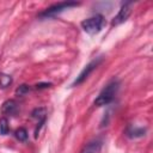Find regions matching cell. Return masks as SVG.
Segmentation results:
<instances>
[{"mask_svg":"<svg viewBox=\"0 0 153 153\" xmlns=\"http://www.w3.org/2000/svg\"><path fill=\"white\" fill-rule=\"evenodd\" d=\"M118 87H120V82H118L117 80L110 81V82L102 90V92L98 94V97L94 99V105H97V106H103V105L110 104V103L114 100V98H115V96H116V93H117V91H118Z\"/></svg>","mask_w":153,"mask_h":153,"instance_id":"1","label":"cell"},{"mask_svg":"<svg viewBox=\"0 0 153 153\" xmlns=\"http://www.w3.org/2000/svg\"><path fill=\"white\" fill-rule=\"evenodd\" d=\"M104 24H105L104 17L102 14H96L93 17H90V18L82 20L81 22V27L88 35H96L103 29Z\"/></svg>","mask_w":153,"mask_h":153,"instance_id":"2","label":"cell"},{"mask_svg":"<svg viewBox=\"0 0 153 153\" xmlns=\"http://www.w3.org/2000/svg\"><path fill=\"white\" fill-rule=\"evenodd\" d=\"M79 2H75V1H62V2H57L53 6H50L49 8H47L44 12H42L39 14V17L42 18H49V17H55L56 14L71 8V7H74V6H78Z\"/></svg>","mask_w":153,"mask_h":153,"instance_id":"3","label":"cell"},{"mask_svg":"<svg viewBox=\"0 0 153 153\" xmlns=\"http://www.w3.org/2000/svg\"><path fill=\"white\" fill-rule=\"evenodd\" d=\"M100 61H102V57H99V59H96V60H93V61H91L88 65H86L85 66V68L80 72V74L76 76V79L73 81V84H72V86H78V85H80V84H82L87 78H88V75L97 68V66L100 63Z\"/></svg>","mask_w":153,"mask_h":153,"instance_id":"4","label":"cell"},{"mask_svg":"<svg viewBox=\"0 0 153 153\" xmlns=\"http://www.w3.org/2000/svg\"><path fill=\"white\" fill-rule=\"evenodd\" d=\"M130 13H131V2H126V4H123L122 7H121V10L118 11V13L116 14V17L112 19L111 25H112V26H116V25H120V24L124 23V22L129 18Z\"/></svg>","mask_w":153,"mask_h":153,"instance_id":"5","label":"cell"},{"mask_svg":"<svg viewBox=\"0 0 153 153\" xmlns=\"http://www.w3.org/2000/svg\"><path fill=\"white\" fill-rule=\"evenodd\" d=\"M32 117L33 118H36L37 121H38V127H37V129H36V137L38 136V130H39V128H41V126L44 123V121H45V116H47V110L44 109V108H37V109H35L33 111H32Z\"/></svg>","mask_w":153,"mask_h":153,"instance_id":"6","label":"cell"},{"mask_svg":"<svg viewBox=\"0 0 153 153\" xmlns=\"http://www.w3.org/2000/svg\"><path fill=\"white\" fill-rule=\"evenodd\" d=\"M18 111V104L13 99L6 100L1 106V112L6 115H14Z\"/></svg>","mask_w":153,"mask_h":153,"instance_id":"7","label":"cell"},{"mask_svg":"<svg viewBox=\"0 0 153 153\" xmlns=\"http://www.w3.org/2000/svg\"><path fill=\"white\" fill-rule=\"evenodd\" d=\"M100 148H102V141L100 140H93L85 146L82 153H99Z\"/></svg>","mask_w":153,"mask_h":153,"instance_id":"8","label":"cell"},{"mask_svg":"<svg viewBox=\"0 0 153 153\" xmlns=\"http://www.w3.org/2000/svg\"><path fill=\"white\" fill-rule=\"evenodd\" d=\"M10 130V126H8V121L6 117L0 118V134L1 135H6Z\"/></svg>","mask_w":153,"mask_h":153,"instance_id":"9","label":"cell"},{"mask_svg":"<svg viewBox=\"0 0 153 153\" xmlns=\"http://www.w3.org/2000/svg\"><path fill=\"white\" fill-rule=\"evenodd\" d=\"M11 82H12V78H11V75H7V74H0V87L5 88V87L10 86Z\"/></svg>","mask_w":153,"mask_h":153,"instance_id":"10","label":"cell"},{"mask_svg":"<svg viewBox=\"0 0 153 153\" xmlns=\"http://www.w3.org/2000/svg\"><path fill=\"white\" fill-rule=\"evenodd\" d=\"M128 135L130 137H137V136H142L145 135V129L142 128H130L128 130Z\"/></svg>","mask_w":153,"mask_h":153,"instance_id":"11","label":"cell"},{"mask_svg":"<svg viewBox=\"0 0 153 153\" xmlns=\"http://www.w3.org/2000/svg\"><path fill=\"white\" fill-rule=\"evenodd\" d=\"M16 137L19 140V141H26L27 139V131L25 128H18L16 130Z\"/></svg>","mask_w":153,"mask_h":153,"instance_id":"12","label":"cell"},{"mask_svg":"<svg viewBox=\"0 0 153 153\" xmlns=\"http://www.w3.org/2000/svg\"><path fill=\"white\" fill-rule=\"evenodd\" d=\"M30 91V87L27 85H20L19 87H17L16 90V94L17 96H24L25 93H27Z\"/></svg>","mask_w":153,"mask_h":153,"instance_id":"13","label":"cell"},{"mask_svg":"<svg viewBox=\"0 0 153 153\" xmlns=\"http://www.w3.org/2000/svg\"><path fill=\"white\" fill-rule=\"evenodd\" d=\"M50 86H51L50 82H41V84H37V85H36V88H37V90H41V88H48V87H50Z\"/></svg>","mask_w":153,"mask_h":153,"instance_id":"14","label":"cell"}]
</instances>
